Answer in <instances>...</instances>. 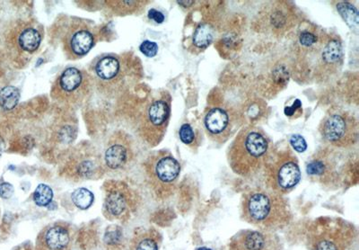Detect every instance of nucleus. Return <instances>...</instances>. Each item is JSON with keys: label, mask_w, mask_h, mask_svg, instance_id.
<instances>
[{"label": "nucleus", "mask_w": 359, "mask_h": 250, "mask_svg": "<svg viewBox=\"0 0 359 250\" xmlns=\"http://www.w3.org/2000/svg\"><path fill=\"white\" fill-rule=\"evenodd\" d=\"M294 54L303 70L317 83H325L334 78L344 63L341 40L322 28L306 46L294 47Z\"/></svg>", "instance_id": "f257e3e1"}, {"label": "nucleus", "mask_w": 359, "mask_h": 250, "mask_svg": "<svg viewBox=\"0 0 359 250\" xmlns=\"http://www.w3.org/2000/svg\"><path fill=\"white\" fill-rule=\"evenodd\" d=\"M272 155V143L267 133L255 125H247L231 143L227 162L235 174L250 178L264 171Z\"/></svg>", "instance_id": "f03ea898"}, {"label": "nucleus", "mask_w": 359, "mask_h": 250, "mask_svg": "<svg viewBox=\"0 0 359 250\" xmlns=\"http://www.w3.org/2000/svg\"><path fill=\"white\" fill-rule=\"evenodd\" d=\"M241 218L258 230L275 232L291 223L292 211L284 195L267 188H255L243 195Z\"/></svg>", "instance_id": "7ed1b4c3"}, {"label": "nucleus", "mask_w": 359, "mask_h": 250, "mask_svg": "<svg viewBox=\"0 0 359 250\" xmlns=\"http://www.w3.org/2000/svg\"><path fill=\"white\" fill-rule=\"evenodd\" d=\"M357 227L339 218L320 217L306 232L307 250H351L358 239Z\"/></svg>", "instance_id": "20e7f679"}, {"label": "nucleus", "mask_w": 359, "mask_h": 250, "mask_svg": "<svg viewBox=\"0 0 359 250\" xmlns=\"http://www.w3.org/2000/svg\"><path fill=\"white\" fill-rule=\"evenodd\" d=\"M107 171L104 157L94 145L81 143L67 150L60 159L59 173L70 181L95 180Z\"/></svg>", "instance_id": "39448f33"}, {"label": "nucleus", "mask_w": 359, "mask_h": 250, "mask_svg": "<svg viewBox=\"0 0 359 250\" xmlns=\"http://www.w3.org/2000/svg\"><path fill=\"white\" fill-rule=\"evenodd\" d=\"M143 169L147 185L157 199L166 200L174 195L182 168L171 152L162 150L150 154Z\"/></svg>", "instance_id": "423d86ee"}, {"label": "nucleus", "mask_w": 359, "mask_h": 250, "mask_svg": "<svg viewBox=\"0 0 359 250\" xmlns=\"http://www.w3.org/2000/svg\"><path fill=\"white\" fill-rule=\"evenodd\" d=\"M171 96L162 91L150 98L141 109L137 131L149 146L158 145L165 137L171 118Z\"/></svg>", "instance_id": "0eeeda50"}, {"label": "nucleus", "mask_w": 359, "mask_h": 250, "mask_svg": "<svg viewBox=\"0 0 359 250\" xmlns=\"http://www.w3.org/2000/svg\"><path fill=\"white\" fill-rule=\"evenodd\" d=\"M264 171L266 188L284 197L297 187L302 178L299 162L291 150L272 155Z\"/></svg>", "instance_id": "6e6552de"}, {"label": "nucleus", "mask_w": 359, "mask_h": 250, "mask_svg": "<svg viewBox=\"0 0 359 250\" xmlns=\"http://www.w3.org/2000/svg\"><path fill=\"white\" fill-rule=\"evenodd\" d=\"M319 133L331 148L351 149L358 142V118L351 112L333 107L320 121Z\"/></svg>", "instance_id": "1a4fd4ad"}, {"label": "nucleus", "mask_w": 359, "mask_h": 250, "mask_svg": "<svg viewBox=\"0 0 359 250\" xmlns=\"http://www.w3.org/2000/svg\"><path fill=\"white\" fill-rule=\"evenodd\" d=\"M104 216L111 222L127 223L139 209L137 192L123 181L109 180L104 184Z\"/></svg>", "instance_id": "9d476101"}, {"label": "nucleus", "mask_w": 359, "mask_h": 250, "mask_svg": "<svg viewBox=\"0 0 359 250\" xmlns=\"http://www.w3.org/2000/svg\"><path fill=\"white\" fill-rule=\"evenodd\" d=\"M91 79L86 72L70 67L53 83L51 98L64 107H79L91 92Z\"/></svg>", "instance_id": "9b49d317"}, {"label": "nucleus", "mask_w": 359, "mask_h": 250, "mask_svg": "<svg viewBox=\"0 0 359 250\" xmlns=\"http://www.w3.org/2000/svg\"><path fill=\"white\" fill-rule=\"evenodd\" d=\"M96 39L95 28L89 22L79 18L70 19L60 34L63 53L69 60L85 57L95 46Z\"/></svg>", "instance_id": "f8f14e48"}, {"label": "nucleus", "mask_w": 359, "mask_h": 250, "mask_svg": "<svg viewBox=\"0 0 359 250\" xmlns=\"http://www.w3.org/2000/svg\"><path fill=\"white\" fill-rule=\"evenodd\" d=\"M9 44L17 63L25 65L40 49L43 28L36 21H19L11 32Z\"/></svg>", "instance_id": "ddd939ff"}, {"label": "nucleus", "mask_w": 359, "mask_h": 250, "mask_svg": "<svg viewBox=\"0 0 359 250\" xmlns=\"http://www.w3.org/2000/svg\"><path fill=\"white\" fill-rule=\"evenodd\" d=\"M306 171L311 181L328 188L338 185L343 173L339 153L331 147L319 150L306 162Z\"/></svg>", "instance_id": "4468645a"}, {"label": "nucleus", "mask_w": 359, "mask_h": 250, "mask_svg": "<svg viewBox=\"0 0 359 250\" xmlns=\"http://www.w3.org/2000/svg\"><path fill=\"white\" fill-rule=\"evenodd\" d=\"M240 114L230 107L212 105L205 111L203 129L211 142L224 144L235 133Z\"/></svg>", "instance_id": "2eb2a0df"}, {"label": "nucleus", "mask_w": 359, "mask_h": 250, "mask_svg": "<svg viewBox=\"0 0 359 250\" xmlns=\"http://www.w3.org/2000/svg\"><path fill=\"white\" fill-rule=\"evenodd\" d=\"M290 2H273L265 8L259 18V27L272 35L286 33L296 25L297 15Z\"/></svg>", "instance_id": "dca6fc26"}, {"label": "nucleus", "mask_w": 359, "mask_h": 250, "mask_svg": "<svg viewBox=\"0 0 359 250\" xmlns=\"http://www.w3.org/2000/svg\"><path fill=\"white\" fill-rule=\"evenodd\" d=\"M229 250H283V246L275 232L243 230L231 238Z\"/></svg>", "instance_id": "f3484780"}, {"label": "nucleus", "mask_w": 359, "mask_h": 250, "mask_svg": "<svg viewBox=\"0 0 359 250\" xmlns=\"http://www.w3.org/2000/svg\"><path fill=\"white\" fill-rule=\"evenodd\" d=\"M74 230L72 224L56 222L48 224L38 234L34 250H72Z\"/></svg>", "instance_id": "a211bd4d"}, {"label": "nucleus", "mask_w": 359, "mask_h": 250, "mask_svg": "<svg viewBox=\"0 0 359 250\" xmlns=\"http://www.w3.org/2000/svg\"><path fill=\"white\" fill-rule=\"evenodd\" d=\"M133 157V142L129 134L123 131L112 134L104 152L105 166L111 171H120L130 164Z\"/></svg>", "instance_id": "6ab92c4d"}, {"label": "nucleus", "mask_w": 359, "mask_h": 250, "mask_svg": "<svg viewBox=\"0 0 359 250\" xmlns=\"http://www.w3.org/2000/svg\"><path fill=\"white\" fill-rule=\"evenodd\" d=\"M123 60L116 55L102 56L96 62L94 69L96 82L105 91H111L121 85L127 70ZM97 85V86H98Z\"/></svg>", "instance_id": "aec40b11"}, {"label": "nucleus", "mask_w": 359, "mask_h": 250, "mask_svg": "<svg viewBox=\"0 0 359 250\" xmlns=\"http://www.w3.org/2000/svg\"><path fill=\"white\" fill-rule=\"evenodd\" d=\"M162 243V234L156 228H137L126 250H160Z\"/></svg>", "instance_id": "412c9836"}, {"label": "nucleus", "mask_w": 359, "mask_h": 250, "mask_svg": "<svg viewBox=\"0 0 359 250\" xmlns=\"http://www.w3.org/2000/svg\"><path fill=\"white\" fill-rule=\"evenodd\" d=\"M215 30L210 25L202 23L195 29L192 37V46L196 50H206L212 44Z\"/></svg>", "instance_id": "4be33fe9"}, {"label": "nucleus", "mask_w": 359, "mask_h": 250, "mask_svg": "<svg viewBox=\"0 0 359 250\" xmlns=\"http://www.w3.org/2000/svg\"><path fill=\"white\" fill-rule=\"evenodd\" d=\"M105 4L111 9L114 15H133L136 12H140L145 8L147 1H118V0H111V1H105Z\"/></svg>", "instance_id": "5701e85b"}, {"label": "nucleus", "mask_w": 359, "mask_h": 250, "mask_svg": "<svg viewBox=\"0 0 359 250\" xmlns=\"http://www.w3.org/2000/svg\"><path fill=\"white\" fill-rule=\"evenodd\" d=\"M104 246L107 250H126L123 230L118 225L109 227L104 234Z\"/></svg>", "instance_id": "b1692460"}, {"label": "nucleus", "mask_w": 359, "mask_h": 250, "mask_svg": "<svg viewBox=\"0 0 359 250\" xmlns=\"http://www.w3.org/2000/svg\"><path fill=\"white\" fill-rule=\"evenodd\" d=\"M337 11L346 22L349 27L358 30V11L351 3L348 1H339L336 3Z\"/></svg>", "instance_id": "393cba45"}, {"label": "nucleus", "mask_w": 359, "mask_h": 250, "mask_svg": "<svg viewBox=\"0 0 359 250\" xmlns=\"http://www.w3.org/2000/svg\"><path fill=\"white\" fill-rule=\"evenodd\" d=\"M20 100V91L14 86H6L0 91V107L4 110L14 109Z\"/></svg>", "instance_id": "a878e982"}, {"label": "nucleus", "mask_w": 359, "mask_h": 250, "mask_svg": "<svg viewBox=\"0 0 359 250\" xmlns=\"http://www.w3.org/2000/svg\"><path fill=\"white\" fill-rule=\"evenodd\" d=\"M179 137L182 143L190 147L192 150H197L201 145V136H197L196 131L190 124L182 125L179 131Z\"/></svg>", "instance_id": "bb28decb"}, {"label": "nucleus", "mask_w": 359, "mask_h": 250, "mask_svg": "<svg viewBox=\"0 0 359 250\" xmlns=\"http://www.w3.org/2000/svg\"><path fill=\"white\" fill-rule=\"evenodd\" d=\"M72 200L75 206L80 210H86L92 206L95 197L91 191L86 188H79L72 195Z\"/></svg>", "instance_id": "cd10ccee"}, {"label": "nucleus", "mask_w": 359, "mask_h": 250, "mask_svg": "<svg viewBox=\"0 0 359 250\" xmlns=\"http://www.w3.org/2000/svg\"><path fill=\"white\" fill-rule=\"evenodd\" d=\"M53 199V191L49 185L41 184L35 189L34 202L40 207H46Z\"/></svg>", "instance_id": "c85d7f7f"}, {"label": "nucleus", "mask_w": 359, "mask_h": 250, "mask_svg": "<svg viewBox=\"0 0 359 250\" xmlns=\"http://www.w3.org/2000/svg\"><path fill=\"white\" fill-rule=\"evenodd\" d=\"M140 50L144 55L153 58L158 53V46H157L156 43H154V41H144L143 43L140 44Z\"/></svg>", "instance_id": "c756f323"}, {"label": "nucleus", "mask_w": 359, "mask_h": 250, "mask_svg": "<svg viewBox=\"0 0 359 250\" xmlns=\"http://www.w3.org/2000/svg\"><path fill=\"white\" fill-rule=\"evenodd\" d=\"M290 144L292 148H293L297 152H306L307 149V143L306 140L304 139L303 136L299 134H294L290 138Z\"/></svg>", "instance_id": "7c9ffc66"}, {"label": "nucleus", "mask_w": 359, "mask_h": 250, "mask_svg": "<svg viewBox=\"0 0 359 250\" xmlns=\"http://www.w3.org/2000/svg\"><path fill=\"white\" fill-rule=\"evenodd\" d=\"M13 194H14V187L11 184H9V183L0 184V197L3 199H9L12 197Z\"/></svg>", "instance_id": "2f4dec72"}, {"label": "nucleus", "mask_w": 359, "mask_h": 250, "mask_svg": "<svg viewBox=\"0 0 359 250\" xmlns=\"http://www.w3.org/2000/svg\"><path fill=\"white\" fill-rule=\"evenodd\" d=\"M147 17H149L150 20L155 21L157 24H162L165 21V15H163V13L154 8L150 9Z\"/></svg>", "instance_id": "473e14b6"}, {"label": "nucleus", "mask_w": 359, "mask_h": 250, "mask_svg": "<svg viewBox=\"0 0 359 250\" xmlns=\"http://www.w3.org/2000/svg\"><path fill=\"white\" fill-rule=\"evenodd\" d=\"M5 149V139L4 137L2 136H0V154Z\"/></svg>", "instance_id": "72a5a7b5"}, {"label": "nucleus", "mask_w": 359, "mask_h": 250, "mask_svg": "<svg viewBox=\"0 0 359 250\" xmlns=\"http://www.w3.org/2000/svg\"><path fill=\"white\" fill-rule=\"evenodd\" d=\"M195 250H213L212 249L207 248V246H201Z\"/></svg>", "instance_id": "f704fd0d"}, {"label": "nucleus", "mask_w": 359, "mask_h": 250, "mask_svg": "<svg viewBox=\"0 0 359 250\" xmlns=\"http://www.w3.org/2000/svg\"><path fill=\"white\" fill-rule=\"evenodd\" d=\"M21 250H34L33 249H28V248H25V249H22Z\"/></svg>", "instance_id": "c9c22d12"}]
</instances>
